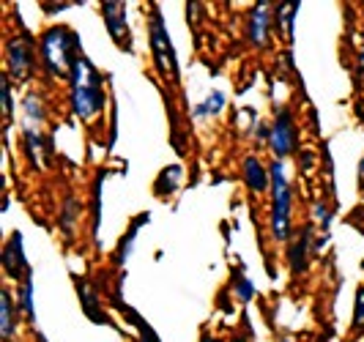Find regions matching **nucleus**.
Returning a JSON list of instances; mask_svg holds the SVG:
<instances>
[{
  "label": "nucleus",
  "mask_w": 364,
  "mask_h": 342,
  "mask_svg": "<svg viewBox=\"0 0 364 342\" xmlns=\"http://www.w3.org/2000/svg\"><path fill=\"white\" fill-rule=\"evenodd\" d=\"M72 109L80 121H96L105 109V82H102V74L96 72L91 60L85 55H80L74 60L72 69Z\"/></svg>",
  "instance_id": "nucleus-1"
},
{
  "label": "nucleus",
  "mask_w": 364,
  "mask_h": 342,
  "mask_svg": "<svg viewBox=\"0 0 364 342\" xmlns=\"http://www.w3.org/2000/svg\"><path fill=\"white\" fill-rule=\"evenodd\" d=\"M41 63L53 77H72L74 60L80 58V38L69 28H50L41 36Z\"/></svg>",
  "instance_id": "nucleus-2"
},
{
  "label": "nucleus",
  "mask_w": 364,
  "mask_h": 342,
  "mask_svg": "<svg viewBox=\"0 0 364 342\" xmlns=\"http://www.w3.org/2000/svg\"><path fill=\"white\" fill-rule=\"evenodd\" d=\"M148 33H151V58H154V66L162 77L164 82H178V58H176V47H173V38L164 28L162 9L154 3L151 6V14H148Z\"/></svg>",
  "instance_id": "nucleus-3"
},
{
  "label": "nucleus",
  "mask_w": 364,
  "mask_h": 342,
  "mask_svg": "<svg viewBox=\"0 0 364 342\" xmlns=\"http://www.w3.org/2000/svg\"><path fill=\"white\" fill-rule=\"evenodd\" d=\"M272 233L277 241H285L291 235V186L282 162L272 164Z\"/></svg>",
  "instance_id": "nucleus-4"
},
{
  "label": "nucleus",
  "mask_w": 364,
  "mask_h": 342,
  "mask_svg": "<svg viewBox=\"0 0 364 342\" xmlns=\"http://www.w3.org/2000/svg\"><path fill=\"white\" fill-rule=\"evenodd\" d=\"M296 143H299V132H296V124H293L291 109H282L274 121L272 132H269V145H272L277 162H282L285 156H291L296 151Z\"/></svg>",
  "instance_id": "nucleus-5"
},
{
  "label": "nucleus",
  "mask_w": 364,
  "mask_h": 342,
  "mask_svg": "<svg viewBox=\"0 0 364 342\" xmlns=\"http://www.w3.org/2000/svg\"><path fill=\"white\" fill-rule=\"evenodd\" d=\"M6 58H9V74L14 80H28L31 72H33V60H36V50H33L31 36L22 33V36L11 38L9 50H6Z\"/></svg>",
  "instance_id": "nucleus-6"
},
{
  "label": "nucleus",
  "mask_w": 364,
  "mask_h": 342,
  "mask_svg": "<svg viewBox=\"0 0 364 342\" xmlns=\"http://www.w3.org/2000/svg\"><path fill=\"white\" fill-rule=\"evenodd\" d=\"M3 269L11 279L17 282H28L33 279V271H31V263L25 257V250H22V233L14 230L9 235V244L3 247Z\"/></svg>",
  "instance_id": "nucleus-7"
},
{
  "label": "nucleus",
  "mask_w": 364,
  "mask_h": 342,
  "mask_svg": "<svg viewBox=\"0 0 364 342\" xmlns=\"http://www.w3.org/2000/svg\"><path fill=\"white\" fill-rule=\"evenodd\" d=\"M102 17H105V25H107V33L109 38L127 50L129 44V11H127V3L121 0H107L102 3Z\"/></svg>",
  "instance_id": "nucleus-8"
},
{
  "label": "nucleus",
  "mask_w": 364,
  "mask_h": 342,
  "mask_svg": "<svg viewBox=\"0 0 364 342\" xmlns=\"http://www.w3.org/2000/svg\"><path fill=\"white\" fill-rule=\"evenodd\" d=\"M74 288H77V299H80V304H82V312L88 315V321L99 326H109V318L102 312V304H99V293L93 288L91 282L85 279V277H80V274H74Z\"/></svg>",
  "instance_id": "nucleus-9"
},
{
  "label": "nucleus",
  "mask_w": 364,
  "mask_h": 342,
  "mask_svg": "<svg viewBox=\"0 0 364 342\" xmlns=\"http://www.w3.org/2000/svg\"><path fill=\"white\" fill-rule=\"evenodd\" d=\"M269 31H272L269 3L260 0L255 9H252V14H250V28H247V33H250V41H252L255 47H266V44H269Z\"/></svg>",
  "instance_id": "nucleus-10"
},
{
  "label": "nucleus",
  "mask_w": 364,
  "mask_h": 342,
  "mask_svg": "<svg viewBox=\"0 0 364 342\" xmlns=\"http://www.w3.org/2000/svg\"><path fill=\"white\" fill-rule=\"evenodd\" d=\"M310 247H312V228H304L299 238L288 247V263H291V271L301 274L310 263Z\"/></svg>",
  "instance_id": "nucleus-11"
},
{
  "label": "nucleus",
  "mask_w": 364,
  "mask_h": 342,
  "mask_svg": "<svg viewBox=\"0 0 364 342\" xmlns=\"http://www.w3.org/2000/svg\"><path fill=\"white\" fill-rule=\"evenodd\" d=\"M244 181H247V186L252 189V192H266L269 186H272V170H266L257 156H247L244 159Z\"/></svg>",
  "instance_id": "nucleus-12"
},
{
  "label": "nucleus",
  "mask_w": 364,
  "mask_h": 342,
  "mask_svg": "<svg viewBox=\"0 0 364 342\" xmlns=\"http://www.w3.org/2000/svg\"><path fill=\"white\" fill-rule=\"evenodd\" d=\"M17 309L19 306H14L11 293L3 290V293H0V337H3V342H9L14 337V331H17V324H19Z\"/></svg>",
  "instance_id": "nucleus-13"
},
{
  "label": "nucleus",
  "mask_w": 364,
  "mask_h": 342,
  "mask_svg": "<svg viewBox=\"0 0 364 342\" xmlns=\"http://www.w3.org/2000/svg\"><path fill=\"white\" fill-rule=\"evenodd\" d=\"M151 219V214H140L132 225H129V233L121 238V244H118V250H115V266H124L129 260V255H132V250H134V241H137V233H140V228H143V222H148Z\"/></svg>",
  "instance_id": "nucleus-14"
},
{
  "label": "nucleus",
  "mask_w": 364,
  "mask_h": 342,
  "mask_svg": "<svg viewBox=\"0 0 364 342\" xmlns=\"http://www.w3.org/2000/svg\"><path fill=\"white\" fill-rule=\"evenodd\" d=\"M181 164H170V167H164L162 173H159V178L154 183V192L159 195V198H167V195H173L178 186H181Z\"/></svg>",
  "instance_id": "nucleus-15"
},
{
  "label": "nucleus",
  "mask_w": 364,
  "mask_h": 342,
  "mask_svg": "<svg viewBox=\"0 0 364 342\" xmlns=\"http://www.w3.org/2000/svg\"><path fill=\"white\" fill-rule=\"evenodd\" d=\"M299 6L301 3H279L277 9H274V17H277V31H282V36L293 41V22H296V14H299Z\"/></svg>",
  "instance_id": "nucleus-16"
},
{
  "label": "nucleus",
  "mask_w": 364,
  "mask_h": 342,
  "mask_svg": "<svg viewBox=\"0 0 364 342\" xmlns=\"http://www.w3.org/2000/svg\"><path fill=\"white\" fill-rule=\"evenodd\" d=\"M25 151L31 156L33 167H44V159H47V148H44V134L36 132V129H25Z\"/></svg>",
  "instance_id": "nucleus-17"
},
{
  "label": "nucleus",
  "mask_w": 364,
  "mask_h": 342,
  "mask_svg": "<svg viewBox=\"0 0 364 342\" xmlns=\"http://www.w3.org/2000/svg\"><path fill=\"white\" fill-rule=\"evenodd\" d=\"M77 216H80V203H77L74 198H69L66 203H63V211H60V230H63V235L74 233Z\"/></svg>",
  "instance_id": "nucleus-18"
},
{
  "label": "nucleus",
  "mask_w": 364,
  "mask_h": 342,
  "mask_svg": "<svg viewBox=\"0 0 364 342\" xmlns=\"http://www.w3.org/2000/svg\"><path fill=\"white\" fill-rule=\"evenodd\" d=\"M222 107H225V93L214 90V93H208V99H205L203 105H198V107H195V118H208V115H217Z\"/></svg>",
  "instance_id": "nucleus-19"
},
{
  "label": "nucleus",
  "mask_w": 364,
  "mask_h": 342,
  "mask_svg": "<svg viewBox=\"0 0 364 342\" xmlns=\"http://www.w3.org/2000/svg\"><path fill=\"white\" fill-rule=\"evenodd\" d=\"M19 309L25 312V318L33 324L36 321V312H33V279H28V282H22L19 285Z\"/></svg>",
  "instance_id": "nucleus-20"
},
{
  "label": "nucleus",
  "mask_w": 364,
  "mask_h": 342,
  "mask_svg": "<svg viewBox=\"0 0 364 342\" xmlns=\"http://www.w3.org/2000/svg\"><path fill=\"white\" fill-rule=\"evenodd\" d=\"M25 118H28V129H36V124L44 121V107H41L36 93L25 96Z\"/></svg>",
  "instance_id": "nucleus-21"
},
{
  "label": "nucleus",
  "mask_w": 364,
  "mask_h": 342,
  "mask_svg": "<svg viewBox=\"0 0 364 342\" xmlns=\"http://www.w3.org/2000/svg\"><path fill=\"white\" fill-rule=\"evenodd\" d=\"M0 102H3V121L9 124L11 115H14V105H11V82H9V74L0 77Z\"/></svg>",
  "instance_id": "nucleus-22"
},
{
  "label": "nucleus",
  "mask_w": 364,
  "mask_h": 342,
  "mask_svg": "<svg viewBox=\"0 0 364 342\" xmlns=\"http://www.w3.org/2000/svg\"><path fill=\"white\" fill-rule=\"evenodd\" d=\"M233 279H236V293L241 301H250L252 299V293H255V288H252V282L238 271V274H233Z\"/></svg>",
  "instance_id": "nucleus-23"
},
{
  "label": "nucleus",
  "mask_w": 364,
  "mask_h": 342,
  "mask_svg": "<svg viewBox=\"0 0 364 342\" xmlns=\"http://www.w3.org/2000/svg\"><path fill=\"white\" fill-rule=\"evenodd\" d=\"M99 219H102V176L93 186V233H99Z\"/></svg>",
  "instance_id": "nucleus-24"
},
{
  "label": "nucleus",
  "mask_w": 364,
  "mask_h": 342,
  "mask_svg": "<svg viewBox=\"0 0 364 342\" xmlns=\"http://www.w3.org/2000/svg\"><path fill=\"white\" fill-rule=\"evenodd\" d=\"M134 328L140 331V334H137V342H162V340H159V334L154 331V326L148 324L146 318H140V321H137V326H134Z\"/></svg>",
  "instance_id": "nucleus-25"
},
{
  "label": "nucleus",
  "mask_w": 364,
  "mask_h": 342,
  "mask_svg": "<svg viewBox=\"0 0 364 342\" xmlns=\"http://www.w3.org/2000/svg\"><path fill=\"white\" fill-rule=\"evenodd\" d=\"M353 328H364V288L356 293V309H353Z\"/></svg>",
  "instance_id": "nucleus-26"
},
{
  "label": "nucleus",
  "mask_w": 364,
  "mask_h": 342,
  "mask_svg": "<svg viewBox=\"0 0 364 342\" xmlns=\"http://www.w3.org/2000/svg\"><path fill=\"white\" fill-rule=\"evenodd\" d=\"M359 192L364 195V156H362V162H359Z\"/></svg>",
  "instance_id": "nucleus-27"
},
{
  "label": "nucleus",
  "mask_w": 364,
  "mask_h": 342,
  "mask_svg": "<svg viewBox=\"0 0 364 342\" xmlns=\"http://www.w3.org/2000/svg\"><path fill=\"white\" fill-rule=\"evenodd\" d=\"M200 342H219V340H217V337H211V334H203Z\"/></svg>",
  "instance_id": "nucleus-28"
},
{
  "label": "nucleus",
  "mask_w": 364,
  "mask_h": 342,
  "mask_svg": "<svg viewBox=\"0 0 364 342\" xmlns=\"http://www.w3.org/2000/svg\"><path fill=\"white\" fill-rule=\"evenodd\" d=\"M36 342H47V337H44L41 331H36Z\"/></svg>",
  "instance_id": "nucleus-29"
},
{
  "label": "nucleus",
  "mask_w": 364,
  "mask_h": 342,
  "mask_svg": "<svg viewBox=\"0 0 364 342\" xmlns=\"http://www.w3.org/2000/svg\"><path fill=\"white\" fill-rule=\"evenodd\" d=\"M233 342H244V337H236V340H233Z\"/></svg>",
  "instance_id": "nucleus-30"
}]
</instances>
